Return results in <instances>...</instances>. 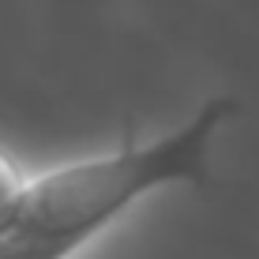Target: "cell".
Returning a JSON list of instances; mask_svg holds the SVG:
<instances>
[{
    "label": "cell",
    "mask_w": 259,
    "mask_h": 259,
    "mask_svg": "<svg viewBox=\"0 0 259 259\" xmlns=\"http://www.w3.org/2000/svg\"><path fill=\"white\" fill-rule=\"evenodd\" d=\"M23 188H26V177L19 173V165L0 150V233L12 226L15 210L23 203Z\"/></svg>",
    "instance_id": "obj_2"
},
{
    "label": "cell",
    "mask_w": 259,
    "mask_h": 259,
    "mask_svg": "<svg viewBox=\"0 0 259 259\" xmlns=\"http://www.w3.org/2000/svg\"><path fill=\"white\" fill-rule=\"evenodd\" d=\"M233 109L229 98H214L158 143H124L30 177L12 226L0 233V259H68L150 188L203 181L210 139Z\"/></svg>",
    "instance_id": "obj_1"
}]
</instances>
